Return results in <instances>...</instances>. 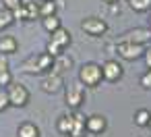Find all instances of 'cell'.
<instances>
[{"label":"cell","mask_w":151,"mask_h":137,"mask_svg":"<svg viewBox=\"0 0 151 137\" xmlns=\"http://www.w3.org/2000/svg\"><path fill=\"white\" fill-rule=\"evenodd\" d=\"M52 65H54V56L48 54V52H42V54H33L27 60H23L21 71L27 73V75H40V73L52 71Z\"/></svg>","instance_id":"obj_1"},{"label":"cell","mask_w":151,"mask_h":137,"mask_svg":"<svg viewBox=\"0 0 151 137\" xmlns=\"http://www.w3.org/2000/svg\"><path fill=\"white\" fill-rule=\"evenodd\" d=\"M101 65H95V62H85L81 69H79V81L85 85V87H97L101 83Z\"/></svg>","instance_id":"obj_2"},{"label":"cell","mask_w":151,"mask_h":137,"mask_svg":"<svg viewBox=\"0 0 151 137\" xmlns=\"http://www.w3.org/2000/svg\"><path fill=\"white\" fill-rule=\"evenodd\" d=\"M64 102H66V106L73 108V110L81 108V104L85 102V85H83L81 81L66 85V89H64Z\"/></svg>","instance_id":"obj_3"},{"label":"cell","mask_w":151,"mask_h":137,"mask_svg":"<svg viewBox=\"0 0 151 137\" xmlns=\"http://www.w3.org/2000/svg\"><path fill=\"white\" fill-rule=\"evenodd\" d=\"M6 94H9V102L15 108H23L29 104V89L21 83H9L6 85Z\"/></svg>","instance_id":"obj_4"},{"label":"cell","mask_w":151,"mask_h":137,"mask_svg":"<svg viewBox=\"0 0 151 137\" xmlns=\"http://www.w3.org/2000/svg\"><path fill=\"white\" fill-rule=\"evenodd\" d=\"M145 50L147 48L143 44H132V42H118L116 44V52L124 60H137V58H141L145 54Z\"/></svg>","instance_id":"obj_5"},{"label":"cell","mask_w":151,"mask_h":137,"mask_svg":"<svg viewBox=\"0 0 151 137\" xmlns=\"http://www.w3.org/2000/svg\"><path fill=\"white\" fill-rule=\"evenodd\" d=\"M81 29H83L87 36L97 38V36H104V33L108 31V23H106L104 19H99V17H87V19L81 21Z\"/></svg>","instance_id":"obj_6"},{"label":"cell","mask_w":151,"mask_h":137,"mask_svg":"<svg viewBox=\"0 0 151 137\" xmlns=\"http://www.w3.org/2000/svg\"><path fill=\"white\" fill-rule=\"evenodd\" d=\"M42 91L46 94H58L62 87H64V79L60 73H54V71H48V75L42 79Z\"/></svg>","instance_id":"obj_7"},{"label":"cell","mask_w":151,"mask_h":137,"mask_svg":"<svg viewBox=\"0 0 151 137\" xmlns=\"http://www.w3.org/2000/svg\"><path fill=\"white\" fill-rule=\"evenodd\" d=\"M122 65L118 62V60H106L104 65H101V77L106 79V81H110V83H114V81H118V79H122Z\"/></svg>","instance_id":"obj_8"},{"label":"cell","mask_w":151,"mask_h":137,"mask_svg":"<svg viewBox=\"0 0 151 137\" xmlns=\"http://www.w3.org/2000/svg\"><path fill=\"white\" fill-rule=\"evenodd\" d=\"M120 42H132V44H143V46H147L149 42H151V29L147 27V29H130V31H126V33H122V38H120Z\"/></svg>","instance_id":"obj_9"},{"label":"cell","mask_w":151,"mask_h":137,"mask_svg":"<svg viewBox=\"0 0 151 137\" xmlns=\"http://www.w3.org/2000/svg\"><path fill=\"white\" fill-rule=\"evenodd\" d=\"M106 127H108V123H106V118L101 116V114H91V116H87L85 118V129L89 131V133H104L106 131Z\"/></svg>","instance_id":"obj_10"},{"label":"cell","mask_w":151,"mask_h":137,"mask_svg":"<svg viewBox=\"0 0 151 137\" xmlns=\"http://www.w3.org/2000/svg\"><path fill=\"white\" fill-rule=\"evenodd\" d=\"M85 118L87 116H83L81 112H79V108L73 112V129H70V133H68V137H85Z\"/></svg>","instance_id":"obj_11"},{"label":"cell","mask_w":151,"mask_h":137,"mask_svg":"<svg viewBox=\"0 0 151 137\" xmlns=\"http://www.w3.org/2000/svg\"><path fill=\"white\" fill-rule=\"evenodd\" d=\"M19 50V42L17 38L13 36H0V54H4V56H11Z\"/></svg>","instance_id":"obj_12"},{"label":"cell","mask_w":151,"mask_h":137,"mask_svg":"<svg viewBox=\"0 0 151 137\" xmlns=\"http://www.w3.org/2000/svg\"><path fill=\"white\" fill-rule=\"evenodd\" d=\"M50 40H52L54 44H58L60 48H66V46H70V42H73V38H70V31H66L62 25L50 33Z\"/></svg>","instance_id":"obj_13"},{"label":"cell","mask_w":151,"mask_h":137,"mask_svg":"<svg viewBox=\"0 0 151 137\" xmlns=\"http://www.w3.org/2000/svg\"><path fill=\"white\" fill-rule=\"evenodd\" d=\"M17 137H40V129L33 123H21L17 129Z\"/></svg>","instance_id":"obj_14"},{"label":"cell","mask_w":151,"mask_h":137,"mask_svg":"<svg viewBox=\"0 0 151 137\" xmlns=\"http://www.w3.org/2000/svg\"><path fill=\"white\" fill-rule=\"evenodd\" d=\"M56 129H58L60 135H66L68 137V133L73 129V114H62L58 118V123H56Z\"/></svg>","instance_id":"obj_15"},{"label":"cell","mask_w":151,"mask_h":137,"mask_svg":"<svg viewBox=\"0 0 151 137\" xmlns=\"http://www.w3.org/2000/svg\"><path fill=\"white\" fill-rule=\"evenodd\" d=\"M23 7H25V21L40 19V4L35 2V0H31V2H25L23 0Z\"/></svg>","instance_id":"obj_16"},{"label":"cell","mask_w":151,"mask_h":137,"mask_svg":"<svg viewBox=\"0 0 151 137\" xmlns=\"http://www.w3.org/2000/svg\"><path fill=\"white\" fill-rule=\"evenodd\" d=\"M56 11H58V0H46V2H40V19L56 15Z\"/></svg>","instance_id":"obj_17"},{"label":"cell","mask_w":151,"mask_h":137,"mask_svg":"<svg viewBox=\"0 0 151 137\" xmlns=\"http://www.w3.org/2000/svg\"><path fill=\"white\" fill-rule=\"evenodd\" d=\"M62 23H60V19L56 17V15H50V17H42V27L48 31V33H52L54 29H58Z\"/></svg>","instance_id":"obj_18"},{"label":"cell","mask_w":151,"mask_h":137,"mask_svg":"<svg viewBox=\"0 0 151 137\" xmlns=\"http://www.w3.org/2000/svg\"><path fill=\"white\" fill-rule=\"evenodd\" d=\"M128 7L137 13H147L151 11V0H128Z\"/></svg>","instance_id":"obj_19"},{"label":"cell","mask_w":151,"mask_h":137,"mask_svg":"<svg viewBox=\"0 0 151 137\" xmlns=\"http://www.w3.org/2000/svg\"><path fill=\"white\" fill-rule=\"evenodd\" d=\"M149 116H151V112H149L147 108H141V110H137V112H134V125H137V127H147V123H149Z\"/></svg>","instance_id":"obj_20"},{"label":"cell","mask_w":151,"mask_h":137,"mask_svg":"<svg viewBox=\"0 0 151 137\" xmlns=\"http://www.w3.org/2000/svg\"><path fill=\"white\" fill-rule=\"evenodd\" d=\"M13 23H15L13 13H11V11H6V9H0V31L6 29V27H11Z\"/></svg>","instance_id":"obj_21"},{"label":"cell","mask_w":151,"mask_h":137,"mask_svg":"<svg viewBox=\"0 0 151 137\" xmlns=\"http://www.w3.org/2000/svg\"><path fill=\"white\" fill-rule=\"evenodd\" d=\"M6 108H11V102H9V94L4 87H0V112H4Z\"/></svg>","instance_id":"obj_22"},{"label":"cell","mask_w":151,"mask_h":137,"mask_svg":"<svg viewBox=\"0 0 151 137\" xmlns=\"http://www.w3.org/2000/svg\"><path fill=\"white\" fill-rule=\"evenodd\" d=\"M19 7H23V0H2V9H6V11H15V9H19Z\"/></svg>","instance_id":"obj_23"},{"label":"cell","mask_w":151,"mask_h":137,"mask_svg":"<svg viewBox=\"0 0 151 137\" xmlns=\"http://www.w3.org/2000/svg\"><path fill=\"white\" fill-rule=\"evenodd\" d=\"M9 83H13V75H11V71H9V69L0 71V87H6Z\"/></svg>","instance_id":"obj_24"},{"label":"cell","mask_w":151,"mask_h":137,"mask_svg":"<svg viewBox=\"0 0 151 137\" xmlns=\"http://www.w3.org/2000/svg\"><path fill=\"white\" fill-rule=\"evenodd\" d=\"M62 50H64V48H60V46H58V44H54L52 40H50V42H48V46H46V52H48V54H52V56L62 54Z\"/></svg>","instance_id":"obj_25"},{"label":"cell","mask_w":151,"mask_h":137,"mask_svg":"<svg viewBox=\"0 0 151 137\" xmlns=\"http://www.w3.org/2000/svg\"><path fill=\"white\" fill-rule=\"evenodd\" d=\"M141 85H143L145 89H151V69H149L143 77H141Z\"/></svg>","instance_id":"obj_26"},{"label":"cell","mask_w":151,"mask_h":137,"mask_svg":"<svg viewBox=\"0 0 151 137\" xmlns=\"http://www.w3.org/2000/svg\"><path fill=\"white\" fill-rule=\"evenodd\" d=\"M143 58H145V65H147V69H151V48H147V50H145Z\"/></svg>","instance_id":"obj_27"},{"label":"cell","mask_w":151,"mask_h":137,"mask_svg":"<svg viewBox=\"0 0 151 137\" xmlns=\"http://www.w3.org/2000/svg\"><path fill=\"white\" fill-rule=\"evenodd\" d=\"M4 69H9V60L4 54H0V71H4Z\"/></svg>","instance_id":"obj_28"},{"label":"cell","mask_w":151,"mask_h":137,"mask_svg":"<svg viewBox=\"0 0 151 137\" xmlns=\"http://www.w3.org/2000/svg\"><path fill=\"white\" fill-rule=\"evenodd\" d=\"M106 4H116V0H104Z\"/></svg>","instance_id":"obj_29"},{"label":"cell","mask_w":151,"mask_h":137,"mask_svg":"<svg viewBox=\"0 0 151 137\" xmlns=\"http://www.w3.org/2000/svg\"><path fill=\"white\" fill-rule=\"evenodd\" d=\"M147 127H149V129H151V116H149V123H147Z\"/></svg>","instance_id":"obj_30"},{"label":"cell","mask_w":151,"mask_h":137,"mask_svg":"<svg viewBox=\"0 0 151 137\" xmlns=\"http://www.w3.org/2000/svg\"><path fill=\"white\" fill-rule=\"evenodd\" d=\"M149 29H151V15H149Z\"/></svg>","instance_id":"obj_31"},{"label":"cell","mask_w":151,"mask_h":137,"mask_svg":"<svg viewBox=\"0 0 151 137\" xmlns=\"http://www.w3.org/2000/svg\"><path fill=\"white\" fill-rule=\"evenodd\" d=\"M40 2H46V0H40Z\"/></svg>","instance_id":"obj_32"}]
</instances>
